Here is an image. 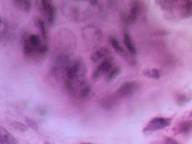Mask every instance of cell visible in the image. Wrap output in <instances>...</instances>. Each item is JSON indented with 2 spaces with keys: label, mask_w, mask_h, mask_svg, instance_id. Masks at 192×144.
I'll use <instances>...</instances> for the list:
<instances>
[{
  "label": "cell",
  "mask_w": 192,
  "mask_h": 144,
  "mask_svg": "<svg viewBox=\"0 0 192 144\" xmlns=\"http://www.w3.org/2000/svg\"><path fill=\"white\" fill-rule=\"evenodd\" d=\"M91 7L93 6L90 1H68L63 5L62 10L67 19L80 22L90 17Z\"/></svg>",
  "instance_id": "6da1fadb"
},
{
  "label": "cell",
  "mask_w": 192,
  "mask_h": 144,
  "mask_svg": "<svg viewBox=\"0 0 192 144\" xmlns=\"http://www.w3.org/2000/svg\"><path fill=\"white\" fill-rule=\"evenodd\" d=\"M83 41L89 49H94L102 42V30L94 25H88L83 28L81 31Z\"/></svg>",
  "instance_id": "7a4b0ae2"
},
{
  "label": "cell",
  "mask_w": 192,
  "mask_h": 144,
  "mask_svg": "<svg viewBox=\"0 0 192 144\" xmlns=\"http://www.w3.org/2000/svg\"><path fill=\"white\" fill-rule=\"evenodd\" d=\"M37 6L40 13L46 20L47 23L52 26L56 17V8L53 2L50 0H40L37 1Z\"/></svg>",
  "instance_id": "3957f363"
},
{
  "label": "cell",
  "mask_w": 192,
  "mask_h": 144,
  "mask_svg": "<svg viewBox=\"0 0 192 144\" xmlns=\"http://www.w3.org/2000/svg\"><path fill=\"white\" fill-rule=\"evenodd\" d=\"M69 57V56L66 55H59L51 68V74L57 76L60 75H63L64 76L65 71L71 61Z\"/></svg>",
  "instance_id": "277c9868"
},
{
  "label": "cell",
  "mask_w": 192,
  "mask_h": 144,
  "mask_svg": "<svg viewBox=\"0 0 192 144\" xmlns=\"http://www.w3.org/2000/svg\"><path fill=\"white\" fill-rule=\"evenodd\" d=\"M112 61L113 57L112 56L103 59L92 74L93 80L96 81L104 74H107L112 68Z\"/></svg>",
  "instance_id": "5b68a950"
},
{
  "label": "cell",
  "mask_w": 192,
  "mask_h": 144,
  "mask_svg": "<svg viewBox=\"0 0 192 144\" xmlns=\"http://www.w3.org/2000/svg\"><path fill=\"white\" fill-rule=\"evenodd\" d=\"M139 87V86L136 82H125L118 89L116 95L119 97H129L137 91Z\"/></svg>",
  "instance_id": "8992f818"
},
{
  "label": "cell",
  "mask_w": 192,
  "mask_h": 144,
  "mask_svg": "<svg viewBox=\"0 0 192 144\" xmlns=\"http://www.w3.org/2000/svg\"><path fill=\"white\" fill-rule=\"evenodd\" d=\"M170 119L162 117H157L149 122L145 127L147 131H154L165 129L170 124Z\"/></svg>",
  "instance_id": "52a82bcc"
},
{
  "label": "cell",
  "mask_w": 192,
  "mask_h": 144,
  "mask_svg": "<svg viewBox=\"0 0 192 144\" xmlns=\"http://www.w3.org/2000/svg\"><path fill=\"white\" fill-rule=\"evenodd\" d=\"M130 23H135L137 22L141 12L140 2L138 1H131L130 2Z\"/></svg>",
  "instance_id": "ba28073f"
},
{
  "label": "cell",
  "mask_w": 192,
  "mask_h": 144,
  "mask_svg": "<svg viewBox=\"0 0 192 144\" xmlns=\"http://www.w3.org/2000/svg\"><path fill=\"white\" fill-rule=\"evenodd\" d=\"M30 35L27 31L24 32L22 35V45L24 54L27 56H30L34 53V49L29 42Z\"/></svg>",
  "instance_id": "9c48e42d"
},
{
  "label": "cell",
  "mask_w": 192,
  "mask_h": 144,
  "mask_svg": "<svg viewBox=\"0 0 192 144\" xmlns=\"http://www.w3.org/2000/svg\"><path fill=\"white\" fill-rule=\"evenodd\" d=\"M110 56V52L108 49L105 47H100L92 53L90 59L92 62L95 63L102 58L106 59Z\"/></svg>",
  "instance_id": "30bf717a"
},
{
  "label": "cell",
  "mask_w": 192,
  "mask_h": 144,
  "mask_svg": "<svg viewBox=\"0 0 192 144\" xmlns=\"http://www.w3.org/2000/svg\"><path fill=\"white\" fill-rule=\"evenodd\" d=\"M123 41L126 47H127V50H129L131 54H136L137 53L136 47L135 46V45L133 42V40L131 37L129 32L126 29H125L123 32Z\"/></svg>",
  "instance_id": "8fae6325"
},
{
  "label": "cell",
  "mask_w": 192,
  "mask_h": 144,
  "mask_svg": "<svg viewBox=\"0 0 192 144\" xmlns=\"http://www.w3.org/2000/svg\"><path fill=\"white\" fill-rule=\"evenodd\" d=\"M35 27L39 29L44 41H47L48 38V33L46 28V25L44 20L41 18H37L35 20Z\"/></svg>",
  "instance_id": "7c38bea8"
},
{
  "label": "cell",
  "mask_w": 192,
  "mask_h": 144,
  "mask_svg": "<svg viewBox=\"0 0 192 144\" xmlns=\"http://www.w3.org/2000/svg\"><path fill=\"white\" fill-rule=\"evenodd\" d=\"M12 3L16 8L22 12L28 13L31 8V2L29 0H13Z\"/></svg>",
  "instance_id": "4fadbf2b"
},
{
  "label": "cell",
  "mask_w": 192,
  "mask_h": 144,
  "mask_svg": "<svg viewBox=\"0 0 192 144\" xmlns=\"http://www.w3.org/2000/svg\"><path fill=\"white\" fill-rule=\"evenodd\" d=\"M180 8L183 15V17L188 18L192 16V0L181 1Z\"/></svg>",
  "instance_id": "5bb4252c"
},
{
  "label": "cell",
  "mask_w": 192,
  "mask_h": 144,
  "mask_svg": "<svg viewBox=\"0 0 192 144\" xmlns=\"http://www.w3.org/2000/svg\"><path fill=\"white\" fill-rule=\"evenodd\" d=\"M109 41L111 46L118 54L122 55L123 56H127V54H126L125 51L121 45V44L117 38H116L114 36H110L109 37Z\"/></svg>",
  "instance_id": "9a60e30c"
},
{
  "label": "cell",
  "mask_w": 192,
  "mask_h": 144,
  "mask_svg": "<svg viewBox=\"0 0 192 144\" xmlns=\"http://www.w3.org/2000/svg\"><path fill=\"white\" fill-rule=\"evenodd\" d=\"M0 138L3 139L7 144H17L15 138L2 127H0Z\"/></svg>",
  "instance_id": "2e32d148"
},
{
  "label": "cell",
  "mask_w": 192,
  "mask_h": 144,
  "mask_svg": "<svg viewBox=\"0 0 192 144\" xmlns=\"http://www.w3.org/2000/svg\"><path fill=\"white\" fill-rule=\"evenodd\" d=\"M121 73V69L120 67H114L107 73L106 81L107 82H110L116 78Z\"/></svg>",
  "instance_id": "e0dca14e"
},
{
  "label": "cell",
  "mask_w": 192,
  "mask_h": 144,
  "mask_svg": "<svg viewBox=\"0 0 192 144\" xmlns=\"http://www.w3.org/2000/svg\"><path fill=\"white\" fill-rule=\"evenodd\" d=\"M179 129L180 132L187 134L192 130V122L190 121H182L179 125Z\"/></svg>",
  "instance_id": "ac0fdd59"
},
{
  "label": "cell",
  "mask_w": 192,
  "mask_h": 144,
  "mask_svg": "<svg viewBox=\"0 0 192 144\" xmlns=\"http://www.w3.org/2000/svg\"><path fill=\"white\" fill-rule=\"evenodd\" d=\"M29 42H30L32 46L34 49V52H35V49L37 47H39L42 44L40 37L38 35H36V34L30 35Z\"/></svg>",
  "instance_id": "d6986e66"
},
{
  "label": "cell",
  "mask_w": 192,
  "mask_h": 144,
  "mask_svg": "<svg viewBox=\"0 0 192 144\" xmlns=\"http://www.w3.org/2000/svg\"><path fill=\"white\" fill-rule=\"evenodd\" d=\"M10 125L13 129L20 132H26L28 131V127L27 125H24V123L17 121H12L10 122Z\"/></svg>",
  "instance_id": "ffe728a7"
},
{
  "label": "cell",
  "mask_w": 192,
  "mask_h": 144,
  "mask_svg": "<svg viewBox=\"0 0 192 144\" xmlns=\"http://www.w3.org/2000/svg\"><path fill=\"white\" fill-rule=\"evenodd\" d=\"M8 22L4 18L1 17V27H0V31H1V39L5 37L8 33Z\"/></svg>",
  "instance_id": "44dd1931"
},
{
  "label": "cell",
  "mask_w": 192,
  "mask_h": 144,
  "mask_svg": "<svg viewBox=\"0 0 192 144\" xmlns=\"http://www.w3.org/2000/svg\"><path fill=\"white\" fill-rule=\"evenodd\" d=\"M81 89L79 90V95L83 99H86L89 96L91 92V87L90 85H87L86 83H83L80 87Z\"/></svg>",
  "instance_id": "7402d4cb"
},
{
  "label": "cell",
  "mask_w": 192,
  "mask_h": 144,
  "mask_svg": "<svg viewBox=\"0 0 192 144\" xmlns=\"http://www.w3.org/2000/svg\"><path fill=\"white\" fill-rule=\"evenodd\" d=\"M49 51V47L46 44L42 43L39 47H37L35 50V52L37 54H46Z\"/></svg>",
  "instance_id": "603a6c76"
},
{
  "label": "cell",
  "mask_w": 192,
  "mask_h": 144,
  "mask_svg": "<svg viewBox=\"0 0 192 144\" xmlns=\"http://www.w3.org/2000/svg\"><path fill=\"white\" fill-rule=\"evenodd\" d=\"M25 121L28 127L35 130V131H39V125L35 121L29 118H25Z\"/></svg>",
  "instance_id": "cb8c5ba5"
},
{
  "label": "cell",
  "mask_w": 192,
  "mask_h": 144,
  "mask_svg": "<svg viewBox=\"0 0 192 144\" xmlns=\"http://www.w3.org/2000/svg\"><path fill=\"white\" fill-rule=\"evenodd\" d=\"M145 73L146 75L149 76L152 78H155V79H158L160 77V72L156 69H153L151 70H148L145 72Z\"/></svg>",
  "instance_id": "d4e9b609"
},
{
  "label": "cell",
  "mask_w": 192,
  "mask_h": 144,
  "mask_svg": "<svg viewBox=\"0 0 192 144\" xmlns=\"http://www.w3.org/2000/svg\"><path fill=\"white\" fill-rule=\"evenodd\" d=\"M160 4L161 6L165 9H169L172 8L173 5L175 2V1H159Z\"/></svg>",
  "instance_id": "484cf974"
},
{
  "label": "cell",
  "mask_w": 192,
  "mask_h": 144,
  "mask_svg": "<svg viewBox=\"0 0 192 144\" xmlns=\"http://www.w3.org/2000/svg\"><path fill=\"white\" fill-rule=\"evenodd\" d=\"M179 144L177 141L175 140L174 139L171 138H167L164 141V144Z\"/></svg>",
  "instance_id": "4316f807"
},
{
  "label": "cell",
  "mask_w": 192,
  "mask_h": 144,
  "mask_svg": "<svg viewBox=\"0 0 192 144\" xmlns=\"http://www.w3.org/2000/svg\"><path fill=\"white\" fill-rule=\"evenodd\" d=\"M0 142H1V144H7L3 139H2L1 138H0Z\"/></svg>",
  "instance_id": "83f0119b"
},
{
  "label": "cell",
  "mask_w": 192,
  "mask_h": 144,
  "mask_svg": "<svg viewBox=\"0 0 192 144\" xmlns=\"http://www.w3.org/2000/svg\"><path fill=\"white\" fill-rule=\"evenodd\" d=\"M50 144V143H49L48 142H45V144Z\"/></svg>",
  "instance_id": "f1b7e54d"
},
{
  "label": "cell",
  "mask_w": 192,
  "mask_h": 144,
  "mask_svg": "<svg viewBox=\"0 0 192 144\" xmlns=\"http://www.w3.org/2000/svg\"></svg>",
  "instance_id": "f546056e"
}]
</instances>
